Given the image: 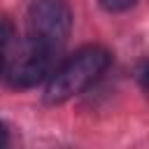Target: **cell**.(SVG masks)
I'll return each mask as SVG.
<instances>
[{
  "mask_svg": "<svg viewBox=\"0 0 149 149\" xmlns=\"http://www.w3.org/2000/svg\"><path fill=\"white\" fill-rule=\"evenodd\" d=\"M12 40H14V26L7 16H0V72L7 63V58H9Z\"/></svg>",
  "mask_w": 149,
  "mask_h": 149,
  "instance_id": "4",
  "label": "cell"
},
{
  "mask_svg": "<svg viewBox=\"0 0 149 149\" xmlns=\"http://www.w3.org/2000/svg\"><path fill=\"white\" fill-rule=\"evenodd\" d=\"M51 63H54V54H49L47 49L33 44L30 40H26L21 44V49L7 58L5 63V77L9 81V86L14 88H30V86H37L51 70Z\"/></svg>",
  "mask_w": 149,
  "mask_h": 149,
  "instance_id": "3",
  "label": "cell"
},
{
  "mask_svg": "<svg viewBox=\"0 0 149 149\" xmlns=\"http://www.w3.org/2000/svg\"><path fill=\"white\" fill-rule=\"evenodd\" d=\"M26 40L56 56L70 37L72 12L65 0H33L26 12Z\"/></svg>",
  "mask_w": 149,
  "mask_h": 149,
  "instance_id": "2",
  "label": "cell"
},
{
  "mask_svg": "<svg viewBox=\"0 0 149 149\" xmlns=\"http://www.w3.org/2000/svg\"><path fill=\"white\" fill-rule=\"evenodd\" d=\"M135 2H137V0H100L102 9H107V12H126V9H130Z\"/></svg>",
  "mask_w": 149,
  "mask_h": 149,
  "instance_id": "5",
  "label": "cell"
},
{
  "mask_svg": "<svg viewBox=\"0 0 149 149\" xmlns=\"http://www.w3.org/2000/svg\"><path fill=\"white\" fill-rule=\"evenodd\" d=\"M109 51L105 47H84L74 56H70L56 74H51L44 100L49 105H61L74 95H79L84 88H88L107 68H109Z\"/></svg>",
  "mask_w": 149,
  "mask_h": 149,
  "instance_id": "1",
  "label": "cell"
},
{
  "mask_svg": "<svg viewBox=\"0 0 149 149\" xmlns=\"http://www.w3.org/2000/svg\"><path fill=\"white\" fill-rule=\"evenodd\" d=\"M7 137H9L7 126H5V123H0V147H2V144H7Z\"/></svg>",
  "mask_w": 149,
  "mask_h": 149,
  "instance_id": "6",
  "label": "cell"
}]
</instances>
